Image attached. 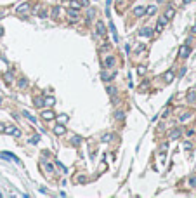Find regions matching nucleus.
<instances>
[{
  "label": "nucleus",
  "mask_w": 196,
  "mask_h": 198,
  "mask_svg": "<svg viewBox=\"0 0 196 198\" xmlns=\"http://www.w3.org/2000/svg\"><path fill=\"white\" fill-rule=\"evenodd\" d=\"M45 168H47V172H52V165H50V163H47V165H45Z\"/></svg>",
  "instance_id": "21"
},
{
  "label": "nucleus",
  "mask_w": 196,
  "mask_h": 198,
  "mask_svg": "<svg viewBox=\"0 0 196 198\" xmlns=\"http://www.w3.org/2000/svg\"><path fill=\"white\" fill-rule=\"evenodd\" d=\"M141 35H142V37H149V35H153V31L149 30V28H142V30H141Z\"/></svg>",
  "instance_id": "9"
},
{
  "label": "nucleus",
  "mask_w": 196,
  "mask_h": 198,
  "mask_svg": "<svg viewBox=\"0 0 196 198\" xmlns=\"http://www.w3.org/2000/svg\"><path fill=\"white\" fill-rule=\"evenodd\" d=\"M163 78H165V82H168V83H170V82L174 80V73H172V71H167V73L163 75Z\"/></svg>",
  "instance_id": "5"
},
{
  "label": "nucleus",
  "mask_w": 196,
  "mask_h": 198,
  "mask_svg": "<svg viewBox=\"0 0 196 198\" xmlns=\"http://www.w3.org/2000/svg\"><path fill=\"white\" fill-rule=\"evenodd\" d=\"M80 143V137H73V144H78Z\"/></svg>",
  "instance_id": "23"
},
{
  "label": "nucleus",
  "mask_w": 196,
  "mask_h": 198,
  "mask_svg": "<svg viewBox=\"0 0 196 198\" xmlns=\"http://www.w3.org/2000/svg\"><path fill=\"white\" fill-rule=\"evenodd\" d=\"M26 9H28V5L24 4V5H21V7H19V9H18V10H19V12H24V10H26Z\"/></svg>",
  "instance_id": "17"
},
{
  "label": "nucleus",
  "mask_w": 196,
  "mask_h": 198,
  "mask_svg": "<svg viewBox=\"0 0 196 198\" xmlns=\"http://www.w3.org/2000/svg\"><path fill=\"white\" fill-rule=\"evenodd\" d=\"M56 117L54 115V111H42V118H45V120H52Z\"/></svg>",
  "instance_id": "2"
},
{
  "label": "nucleus",
  "mask_w": 196,
  "mask_h": 198,
  "mask_svg": "<svg viewBox=\"0 0 196 198\" xmlns=\"http://www.w3.org/2000/svg\"><path fill=\"white\" fill-rule=\"evenodd\" d=\"M54 132H56V134H64L66 129H64L63 125H56V127H54Z\"/></svg>",
  "instance_id": "6"
},
{
  "label": "nucleus",
  "mask_w": 196,
  "mask_h": 198,
  "mask_svg": "<svg viewBox=\"0 0 196 198\" xmlns=\"http://www.w3.org/2000/svg\"><path fill=\"white\" fill-rule=\"evenodd\" d=\"M165 18H174V9H167V12H165Z\"/></svg>",
  "instance_id": "13"
},
{
  "label": "nucleus",
  "mask_w": 196,
  "mask_h": 198,
  "mask_svg": "<svg viewBox=\"0 0 196 198\" xmlns=\"http://www.w3.org/2000/svg\"><path fill=\"white\" fill-rule=\"evenodd\" d=\"M5 80H7V82H10V80H12V75H10V73H7V75H5Z\"/></svg>",
  "instance_id": "20"
},
{
  "label": "nucleus",
  "mask_w": 196,
  "mask_h": 198,
  "mask_svg": "<svg viewBox=\"0 0 196 198\" xmlns=\"http://www.w3.org/2000/svg\"><path fill=\"white\" fill-rule=\"evenodd\" d=\"M134 14H135V16H144V14H146V7H135V9H134Z\"/></svg>",
  "instance_id": "4"
},
{
  "label": "nucleus",
  "mask_w": 196,
  "mask_h": 198,
  "mask_svg": "<svg viewBox=\"0 0 196 198\" xmlns=\"http://www.w3.org/2000/svg\"><path fill=\"white\" fill-rule=\"evenodd\" d=\"M54 103H56V99H54V97H45V101H43V104H45V106H52Z\"/></svg>",
  "instance_id": "8"
},
{
  "label": "nucleus",
  "mask_w": 196,
  "mask_h": 198,
  "mask_svg": "<svg viewBox=\"0 0 196 198\" xmlns=\"http://www.w3.org/2000/svg\"><path fill=\"white\" fill-rule=\"evenodd\" d=\"M189 117H191V113H186V115H182V117H180V122H186Z\"/></svg>",
  "instance_id": "15"
},
{
  "label": "nucleus",
  "mask_w": 196,
  "mask_h": 198,
  "mask_svg": "<svg viewBox=\"0 0 196 198\" xmlns=\"http://www.w3.org/2000/svg\"><path fill=\"white\" fill-rule=\"evenodd\" d=\"M0 132H4V125L2 123H0Z\"/></svg>",
  "instance_id": "24"
},
{
  "label": "nucleus",
  "mask_w": 196,
  "mask_h": 198,
  "mask_svg": "<svg viewBox=\"0 0 196 198\" xmlns=\"http://www.w3.org/2000/svg\"><path fill=\"white\" fill-rule=\"evenodd\" d=\"M189 52H191V49H189L187 45L180 47V58H187V56H189Z\"/></svg>",
  "instance_id": "3"
},
{
  "label": "nucleus",
  "mask_w": 196,
  "mask_h": 198,
  "mask_svg": "<svg viewBox=\"0 0 196 198\" xmlns=\"http://www.w3.org/2000/svg\"><path fill=\"white\" fill-rule=\"evenodd\" d=\"M59 122H66V115H61V117H59Z\"/></svg>",
  "instance_id": "22"
},
{
  "label": "nucleus",
  "mask_w": 196,
  "mask_h": 198,
  "mask_svg": "<svg viewBox=\"0 0 196 198\" xmlns=\"http://www.w3.org/2000/svg\"><path fill=\"white\" fill-rule=\"evenodd\" d=\"M23 115H24V117H26V118H28L29 122H31V123H37V120H35V117H31V115H29L28 111H23Z\"/></svg>",
  "instance_id": "12"
},
{
  "label": "nucleus",
  "mask_w": 196,
  "mask_h": 198,
  "mask_svg": "<svg viewBox=\"0 0 196 198\" xmlns=\"http://www.w3.org/2000/svg\"><path fill=\"white\" fill-rule=\"evenodd\" d=\"M179 134H180V130L175 129V130H172V136H170V137H172V139H177V137H179Z\"/></svg>",
  "instance_id": "14"
},
{
  "label": "nucleus",
  "mask_w": 196,
  "mask_h": 198,
  "mask_svg": "<svg viewBox=\"0 0 196 198\" xmlns=\"http://www.w3.org/2000/svg\"><path fill=\"white\" fill-rule=\"evenodd\" d=\"M97 33H99V35H102V37L106 35V30H104V26H102V23H99V24H97Z\"/></svg>",
  "instance_id": "7"
},
{
  "label": "nucleus",
  "mask_w": 196,
  "mask_h": 198,
  "mask_svg": "<svg viewBox=\"0 0 196 198\" xmlns=\"http://www.w3.org/2000/svg\"><path fill=\"white\" fill-rule=\"evenodd\" d=\"M69 5H71L73 9H80V7H82V4H80L78 0H71V2H69Z\"/></svg>",
  "instance_id": "11"
},
{
  "label": "nucleus",
  "mask_w": 196,
  "mask_h": 198,
  "mask_svg": "<svg viewBox=\"0 0 196 198\" xmlns=\"http://www.w3.org/2000/svg\"><path fill=\"white\" fill-rule=\"evenodd\" d=\"M4 132H5V134H10V136H16V137H18V136H21V132L16 129V127H12V125H9V127H4Z\"/></svg>",
  "instance_id": "1"
},
{
  "label": "nucleus",
  "mask_w": 196,
  "mask_h": 198,
  "mask_svg": "<svg viewBox=\"0 0 196 198\" xmlns=\"http://www.w3.org/2000/svg\"><path fill=\"white\" fill-rule=\"evenodd\" d=\"M26 83H28L26 80H21V82H19V87H26Z\"/></svg>",
  "instance_id": "19"
},
{
  "label": "nucleus",
  "mask_w": 196,
  "mask_h": 198,
  "mask_svg": "<svg viewBox=\"0 0 196 198\" xmlns=\"http://www.w3.org/2000/svg\"><path fill=\"white\" fill-rule=\"evenodd\" d=\"M189 184H191V186H196V177H191V179H189Z\"/></svg>",
  "instance_id": "18"
},
{
  "label": "nucleus",
  "mask_w": 196,
  "mask_h": 198,
  "mask_svg": "<svg viewBox=\"0 0 196 198\" xmlns=\"http://www.w3.org/2000/svg\"><path fill=\"white\" fill-rule=\"evenodd\" d=\"M113 64H115V59H113L111 56H109V58H106V64H104V66H106V68H111Z\"/></svg>",
  "instance_id": "10"
},
{
  "label": "nucleus",
  "mask_w": 196,
  "mask_h": 198,
  "mask_svg": "<svg viewBox=\"0 0 196 198\" xmlns=\"http://www.w3.org/2000/svg\"><path fill=\"white\" fill-rule=\"evenodd\" d=\"M35 104H37V106H42V104H43V101H42L40 97H37V99H35Z\"/></svg>",
  "instance_id": "16"
}]
</instances>
